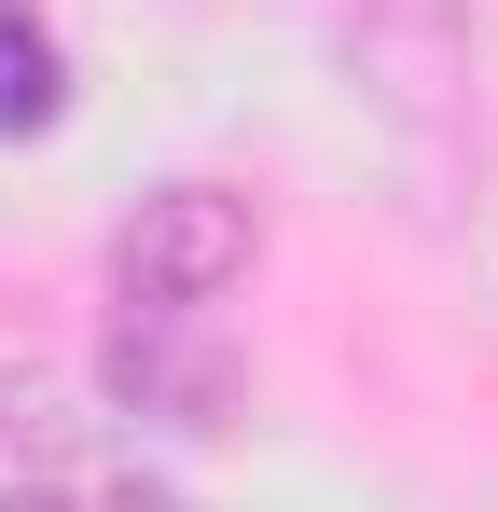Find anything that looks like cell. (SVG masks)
Here are the masks:
<instances>
[{"label": "cell", "instance_id": "obj_1", "mask_svg": "<svg viewBox=\"0 0 498 512\" xmlns=\"http://www.w3.org/2000/svg\"><path fill=\"white\" fill-rule=\"evenodd\" d=\"M111 277H125L139 319H194V305H222V291L249 277V208L222 194V180H166L153 208L125 222Z\"/></svg>", "mask_w": 498, "mask_h": 512}, {"label": "cell", "instance_id": "obj_2", "mask_svg": "<svg viewBox=\"0 0 498 512\" xmlns=\"http://www.w3.org/2000/svg\"><path fill=\"white\" fill-rule=\"evenodd\" d=\"M70 111V70H56V42L0 0V139H28V125H56Z\"/></svg>", "mask_w": 498, "mask_h": 512}, {"label": "cell", "instance_id": "obj_3", "mask_svg": "<svg viewBox=\"0 0 498 512\" xmlns=\"http://www.w3.org/2000/svg\"><path fill=\"white\" fill-rule=\"evenodd\" d=\"M0 512H70V499H56V485H28V499H0Z\"/></svg>", "mask_w": 498, "mask_h": 512}]
</instances>
